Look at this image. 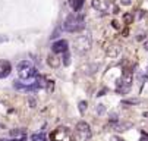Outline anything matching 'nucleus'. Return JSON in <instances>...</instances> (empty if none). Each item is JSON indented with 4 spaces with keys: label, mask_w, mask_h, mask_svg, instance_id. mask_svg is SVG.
Listing matches in <instances>:
<instances>
[{
    "label": "nucleus",
    "mask_w": 148,
    "mask_h": 141,
    "mask_svg": "<svg viewBox=\"0 0 148 141\" xmlns=\"http://www.w3.org/2000/svg\"><path fill=\"white\" fill-rule=\"evenodd\" d=\"M84 5V0H69V6L72 8L73 12H78Z\"/></svg>",
    "instance_id": "obj_10"
},
{
    "label": "nucleus",
    "mask_w": 148,
    "mask_h": 141,
    "mask_svg": "<svg viewBox=\"0 0 148 141\" xmlns=\"http://www.w3.org/2000/svg\"><path fill=\"white\" fill-rule=\"evenodd\" d=\"M19 76L22 79H32L34 76H37V69L32 66L22 68V69H19Z\"/></svg>",
    "instance_id": "obj_7"
},
{
    "label": "nucleus",
    "mask_w": 148,
    "mask_h": 141,
    "mask_svg": "<svg viewBox=\"0 0 148 141\" xmlns=\"http://www.w3.org/2000/svg\"><path fill=\"white\" fill-rule=\"evenodd\" d=\"M47 63H49L51 68H57V66L60 65V59L56 57L54 54H49V57H47Z\"/></svg>",
    "instance_id": "obj_9"
},
{
    "label": "nucleus",
    "mask_w": 148,
    "mask_h": 141,
    "mask_svg": "<svg viewBox=\"0 0 148 141\" xmlns=\"http://www.w3.org/2000/svg\"><path fill=\"white\" fill-rule=\"evenodd\" d=\"M85 106H87V103H85V102H81V103H79V110H81V113L85 112Z\"/></svg>",
    "instance_id": "obj_16"
},
{
    "label": "nucleus",
    "mask_w": 148,
    "mask_h": 141,
    "mask_svg": "<svg viewBox=\"0 0 148 141\" xmlns=\"http://www.w3.org/2000/svg\"><path fill=\"white\" fill-rule=\"evenodd\" d=\"M139 141H148V135L147 134H142V137L139 138Z\"/></svg>",
    "instance_id": "obj_17"
},
{
    "label": "nucleus",
    "mask_w": 148,
    "mask_h": 141,
    "mask_svg": "<svg viewBox=\"0 0 148 141\" xmlns=\"http://www.w3.org/2000/svg\"><path fill=\"white\" fill-rule=\"evenodd\" d=\"M50 141H75V135L69 128L59 127L50 134Z\"/></svg>",
    "instance_id": "obj_2"
},
{
    "label": "nucleus",
    "mask_w": 148,
    "mask_h": 141,
    "mask_svg": "<svg viewBox=\"0 0 148 141\" xmlns=\"http://www.w3.org/2000/svg\"><path fill=\"white\" fill-rule=\"evenodd\" d=\"M68 49H69V43L66 41V40H59V41H54L53 46H51L53 53H65V52H68Z\"/></svg>",
    "instance_id": "obj_6"
},
{
    "label": "nucleus",
    "mask_w": 148,
    "mask_h": 141,
    "mask_svg": "<svg viewBox=\"0 0 148 141\" xmlns=\"http://www.w3.org/2000/svg\"><path fill=\"white\" fill-rule=\"evenodd\" d=\"M145 49H148V43H147V44H145Z\"/></svg>",
    "instance_id": "obj_19"
},
{
    "label": "nucleus",
    "mask_w": 148,
    "mask_h": 141,
    "mask_svg": "<svg viewBox=\"0 0 148 141\" xmlns=\"http://www.w3.org/2000/svg\"><path fill=\"white\" fill-rule=\"evenodd\" d=\"M92 6H94V8H98L100 3H97V0H94V2H92Z\"/></svg>",
    "instance_id": "obj_18"
},
{
    "label": "nucleus",
    "mask_w": 148,
    "mask_h": 141,
    "mask_svg": "<svg viewBox=\"0 0 148 141\" xmlns=\"http://www.w3.org/2000/svg\"><path fill=\"white\" fill-rule=\"evenodd\" d=\"M85 28V22H84V16L79 13H72L69 15L65 22L62 24V30L63 31H68V32H79Z\"/></svg>",
    "instance_id": "obj_1"
},
{
    "label": "nucleus",
    "mask_w": 148,
    "mask_h": 141,
    "mask_svg": "<svg viewBox=\"0 0 148 141\" xmlns=\"http://www.w3.org/2000/svg\"><path fill=\"white\" fill-rule=\"evenodd\" d=\"M12 71V66L8 60H0V78H6Z\"/></svg>",
    "instance_id": "obj_8"
},
{
    "label": "nucleus",
    "mask_w": 148,
    "mask_h": 141,
    "mask_svg": "<svg viewBox=\"0 0 148 141\" xmlns=\"http://www.w3.org/2000/svg\"><path fill=\"white\" fill-rule=\"evenodd\" d=\"M131 83H132V75L129 72H125L122 79H120V83H119V87H117V91L120 93H126L129 88H131Z\"/></svg>",
    "instance_id": "obj_5"
},
{
    "label": "nucleus",
    "mask_w": 148,
    "mask_h": 141,
    "mask_svg": "<svg viewBox=\"0 0 148 141\" xmlns=\"http://www.w3.org/2000/svg\"><path fill=\"white\" fill-rule=\"evenodd\" d=\"M28 66H31V62H29V60H24V62H21V63L18 65V69H22V68H28Z\"/></svg>",
    "instance_id": "obj_13"
},
{
    "label": "nucleus",
    "mask_w": 148,
    "mask_h": 141,
    "mask_svg": "<svg viewBox=\"0 0 148 141\" xmlns=\"http://www.w3.org/2000/svg\"><path fill=\"white\" fill-rule=\"evenodd\" d=\"M32 140H34V141H37V140L43 141V140H44V135H43V134H35V135H32Z\"/></svg>",
    "instance_id": "obj_15"
},
{
    "label": "nucleus",
    "mask_w": 148,
    "mask_h": 141,
    "mask_svg": "<svg viewBox=\"0 0 148 141\" xmlns=\"http://www.w3.org/2000/svg\"><path fill=\"white\" fill-rule=\"evenodd\" d=\"M119 52H120L119 46H112V47L107 50V56H110V57H116V56L119 54Z\"/></svg>",
    "instance_id": "obj_11"
},
{
    "label": "nucleus",
    "mask_w": 148,
    "mask_h": 141,
    "mask_svg": "<svg viewBox=\"0 0 148 141\" xmlns=\"http://www.w3.org/2000/svg\"><path fill=\"white\" fill-rule=\"evenodd\" d=\"M75 131H76V134H78V137H79L81 140H90L91 135H92L90 124L84 122V120H82V122H78V124H76Z\"/></svg>",
    "instance_id": "obj_4"
},
{
    "label": "nucleus",
    "mask_w": 148,
    "mask_h": 141,
    "mask_svg": "<svg viewBox=\"0 0 148 141\" xmlns=\"http://www.w3.org/2000/svg\"><path fill=\"white\" fill-rule=\"evenodd\" d=\"M69 59H71L69 53H68V52H65V53H63V65H65V66H68V65H69Z\"/></svg>",
    "instance_id": "obj_12"
},
{
    "label": "nucleus",
    "mask_w": 148,
    "mask_h": 141,
    "mask_svg": "<svg viewBox=\"0 0 148 141\" xmlns=\"http://www.w3.org/2000/svg\"><path fill=\"white\" fill-rule=\"evenodd\" d=\"M123 19H125V22H126V24H131L134 18H132V15H131V13H126V15L123 16Z\"/></svg>",
    "instance_id": "obj_14"
},
{
    "label": "nucleus",
    "mask_w": 148,
    "mask_h": 141,
    "mask_svg": "<svg viewBox=\"0 0 148 141\" xmlns=\"http://www.w3.org/2000/svg\"><path fill=\"white\" fill-rule=\"evenodd\" d=\"M75 47L79 53H85L91 47V37L90 35H79L75 38Z\"/></svg>",
    "instance_id": "obj_3"
}]
</instances>
